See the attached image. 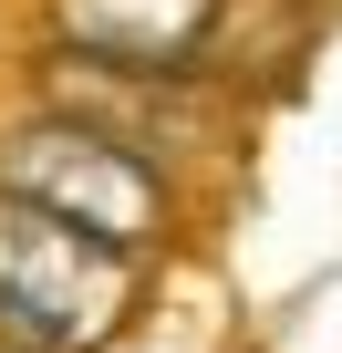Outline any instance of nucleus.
<instances>
[{"mask_svg": "<svg viewBox=\"0 0 342 353\" xmlns=\"http://www.w3.org/2000/svg\"><path fill=\"white\" fill-rule=\"evenodd\" d=\"M0 198L52 208V219L135 250V260H156L187 229V198H177V176H166V156L145 135H114V114H73V104L0 114Z\"/></svg>", "mask_w": 342, "mask_h": 353, "instance_id": "obj_1", "label": "nucleus"}, {"mask_svg": "<svg viewBox=\"0 0 342 353\" xmlns=\"http://www.w3.org/2000/svg\"><path fill=\"white\" fill-rule=\"evenodd\" d=\"M156 301V260L0 198V353H114Z\"/></svg>", "mask_w": 342, "mask_h": 353, "instance_id": "obj_2", "label": "nucleus"}, {"mask_svg": "<svg viewBox=\"0 0 342 353\" xmlns=\"http://www.w3.org/2000/svg\"><path fill=\"white\" fill-rule=\"evenodd\" d=\"M32 21L83 73H114V83H197L228 52L239 0H32Z\"/></svg>", "mask_w": 342, "mask_h": 353, "instance_id": "obj_3", "label": "nucleus"}]
</instances>
